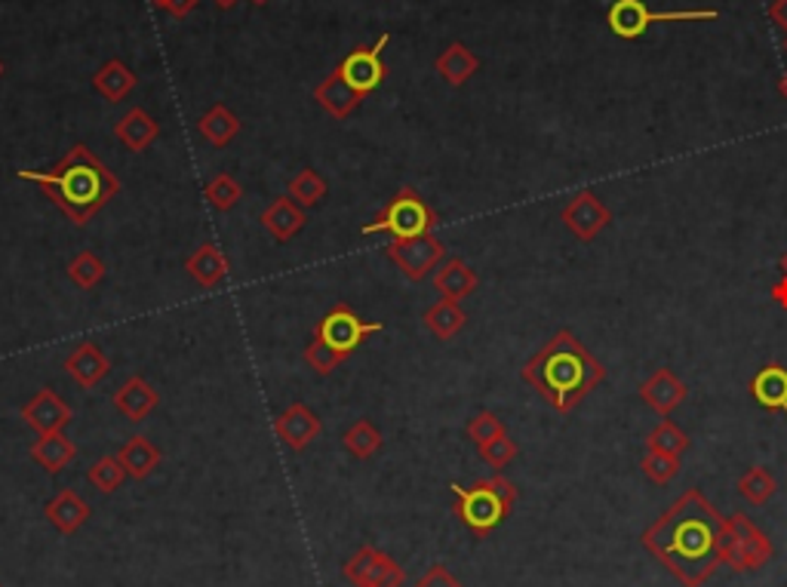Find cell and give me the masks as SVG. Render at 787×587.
Wrapping results in <instances>:
<instances>
[{
	"mask_svg": "<svg viewBox=\"0 0 787 587\" xmlns=\"http://www.w3.org/2000/svg\"><path fill=\"white\" fill-rule=\"evenodd\" d=\"M0 587H3V585H0Z\"/></svg>",
	"mask_w": 787,
	"mask_h": 587,
	"instance_id": "obj_52",
	"label": "cell"
},
{
	"mask_svg": "<svg viewBox=\"0 0 787 587\" xmlns=\"http://www.w3.org/2000/svg\"><path fill=\"white\" fill-rule=\"evenodd\" d=\"M391 34H382L372 47H357L351 49L339 65H336V75H339L355 93H360L363 99L370 93H375L387 78V65L382 63V49L387 47Z\"/></svg>",
	"mask_w": 787,
	"mask_h": 587,
	"instance_id": "obj_11",
	"label": "cell"
},
{
	"mask_svg": "<svg viewBox=\"0 0 787 587\" xmlns=\"http://www.w3.org/2000/svg\"><path fill=\"white\" fill-rule=\"evenodd\" d=\"M769 19L775 22V29H782L787 34V0H772Z\"/></svg>",
	"mask_w": 787,
	"mask_h": 587,
	"instance_id": "obj_45",
	"label": "cell"
},
{
	"mask_svg": "<svg viewBox=\"0 0 787 587\" xmlns=\"http://www.w3.org/2000/svg\"><path fill=\"white\" fill-rule=\"evenodd\" d=\"M385 256L397 264L403 278L409 283H421L431 278V271L447 259V247L440 237L434 234H418V237H403V240H391L385 247Z\"/></svg>",
	"mask_w": 787,
	"mask_h": 587,
	"instance_id": "obj_9",
	"label": "cell"
},
{
	"mask_svg": "<svg viewBox=\"0 0 787 587\" xmlns=\"http://www.w3.org/2000/svg\"><path fill=\"white\" fill-rule=\"evenodd\" d=\"M3 71H7V65H3V59H0V78H3Z\"/></svg>",
	"mask_w": 787,
	"mask_h": 587,
	"instance_id": "obj_50",
	"label": "cell"
},
{
	"mask_svg": "<svg viewBox=\"0 0 787 587\" xmlns=\"http://www.w3.org/2000/svg\"><path fill=\"white\" fill-rule=\"evenodd\" d=\"M213 3H216L218 10H232V7H234V3H237V0H213Z\"/></svg>",
	"mask_w": 787,
	"mask_h": 587,
	"instance_id": "obj_46",
	"label": "cell"
},
{
	"mask_svg": "<svg viewBox=\"0 0 787 587\" xmlns=\"http://www.w3.org/2000/svg\"><path fill=\"white\" fill-rule=\"evenodd\" d=\"M647 449L664 452V455H677L679 459V455L689 449V437H686V431H683L679 425H674L671 418H664V421H659V425L649 431Z\"/></svg>",
	"mask_w": 787,
	"mask_h": 587,
	"instance_id": "obj_36",
	"label": "cell"
},
{
	"mask_svg": "<svg viewBox=\"0 0 787 587\" xmlns=\"http://www.w3.org/2000/svg\"><path fill=\"white\" fill-rule=\"evenodd\" d=\"M252 3H256V7H265V3H271V0H252Z\"/></svg>",
	"mask_w": 787,
	"mask_h": 587,
	"instance_id": "obj_49",
	"label": "cell"
},
{
	"mask_svg": "<svg viewBox=\"0 0 787 587\" xmlns=\"http://www.w3.org/2000/svg\"><path fill=\"white\" fill-rule=\"evenodd\" d=\"M314 99H317V105H321L333 121H348V117L360 109V102H363V95L355 93L336 71L326 75V78L314 87Z\"/></svg>",
	"mask_w": 787,
	"mask_h": 587,
	"instance_id": "obj_24",
	"label": "cell"
},
{
	"mask_svg": "<svg viewBox=\"0 0 787 587\" xmlns=\"http://www.w3.org/2000/svg\"><path fill=\"white\" fill-rule=\"evenodd\" d=\"M421 320H425V329H428L431 336H437L440 341H449L462 332L464 324H468V314H464L459 302L440 298V302H434L431 308L421 314Z\"/></svg>",
	"mask_w": 787,
	"mask_h": 587,
	"instance_id": "obj_29",
	"label": "cell"
},
{
	"mask_svg": "<svg viewBox=\"0 0 787 587\" xmlns=\"http://www.w3.org/2000/svg\"><path fill=\"white\" fill-rule=\"evenodd\" d=\"M198 129H201V136L210 142L213 148H225V145H232V142L240 136L244 124H240V117H237L228 105L216 102L213 109L203 114Z\"/></svg>",
	"mask_w": 787,
	"mask_h": 587,
	"instance_id": "obj_30",
	"label": "cell"
},
{
	"mask_svg": "<svg viewBox=\"0 0 787 587\" xmlns=\"http://www.w3.org/2000/svg\"><path fill=\"white\" fill-rule=\"evenodd\" d=\"M375 332H385V324H370V320H363L360 314H357L351 305H333V308L326 311L324 317L317 320L314 326V339H321L324 345H329L333 351H339V354L351 357L363 345V341L375 336Z\"/></svg>",
	"mask_w": 787,
	"mask_h": 587,
	"instance_id": "obj_8",
	"label": "cell"
},
{
	"mask_svg": "<svg viewBox=\"0 0 787 587\" xmlns=\"http://www.w3.org/2000/svg\"><path fill=\"white\" fill-rule=\"evenodd\" d=\"M19 416L25 418V425L41 437V433L65 431V428L75 421V409H71V403L63 400L53 387H41L32 400L22 403Z\"/></svg>",
	"mask_w": 787,
	"mask_h": 587,
	"instance_id": "obj_12",
	"label": "cell"
},
{
	"mask_svg": "<svg viewBox=\"0 0 787 587\" xmlns=\"http://www.w3.org/2000/svg\"><path fill=\"white\" fill-rule=\"evenodd\" d=\"M382 431L372 425L370 418H357L355 425L348 431L341 433V447L348 449V455L357 459V462H370L372 455L382 449Z\"/></svg>",
	"mask_w": 787,
	"mask_h": 587,
	"instance_id": "obj_31",
	"label": "cell"
},
{
	"mask_svg": "<svg viewBox=\"0 0 787 587\" xmlns=\"http://www.w3.org/2000/svg\"><path fill=\"white\" fill-rule=\"evenodd\" d=\"M416 587H462V582L443 566V563H434L431 569L425 572L416 582Z\"/></svg>",
	"mask_w": 787,
	"mask_h": 587,
	"instance_id": "obj_42",
	"label": "cell"
},
{
	"mask_svg": "<svg viewBox=\"0 0 787 587\" xmlns=\"http://www.w3.org/2000/svg\"><path fill=\"white\" fill-rule=\"evenodd\" d=\"M778 93H782L787 99V75L782 80H778Z\"/></svg>",
	"mask_w": 787,
	"mask_h": 587,
	"instance_id": "obj_47",
	"label": "cell"
},
{
	"mask_svg": "<svg viewBox=\"0 0 787 587\" xmlns=\"http://www.w3.org/2000/svg\"><path fill=\"white\" fill-rule=\"evenodd\" d=\"M640 471H643L655 486H667L671 479H677L683 464H679L677 455H664V452L647 449V455H643V462H640Z\"/></svg>",
	"mask_w": 787,
	"mask_h": 587,
	"instance_id": "obj_38",
	"label": "cell"
},
{
	"mask_svg": "<svg viewBox=\"0 0 787 587\" xmlns=\"http://www.w3.org/2000/svg\"><path fill=\"white\" fill-rule=\"evenodd\" d=\"M739 493L747 505L763 508V505H769L772 495L778 493V483H775V477L766 467H747L739 477Z\"/></svg>",
	"mask_w": 787,
	"mask_h": 587,
	"instance_id": "obj_34",
	"label": "cell"
},
{
	"mask_svg": "<svg viewBox=\"0 0 787 587\" xmlns=\"http://www.w3.org/2000/svg\"><path fill=\"white\" fill-rule=\"evenodd\" d=\"M151 3H155V7H160V10H164V3H167V0H151Z\"/></svg>",
	"mask_w": 787,
	"mask_h": 587,
	"instance_id": "obj_48",
	"label": "cell"
},
{
	"mask_svg": "<svg viewBox=\"0 0 787 587\" xmlns=\"http://www.w3.org/2000/svg\"><path fill=\"white\" fill-rule=\"evenodd\" d=\"M185 271L201 290H216L218 283L228 278L232 264H228V256L216 244H201L185 259Z\"/></svg>",
	"mask_w": 787,
	"mask_h": 587,
	"instance_id": "obj_21",
	"label": "cell"
},
{
	"mask_svg": "<svg viewBox=\"0 0 787 587\" xmlns=\"http://www.w3.org/2000/svg\"><path fill=\"white\" fill-rule=\"evenodd\" d=\"M117 459L124 464L126 477L148 479L157 467H160V459H164V455H160V449H157L145 433H133L124 447L117 449Z\"/></svg>",
	"mask_w": 787,
	"mask_h": 587,
	"instance_id": "obj_26",
	"label": "cell"
},
{
	"mask_svg": "<svg viewBox=\"0 0 787 587\" xmlns=\"http://www.w3.org/2000/svg\"><path fill=\"white\" fill-rule=\"evenodd\" d=\"M90 513L93 508L83 501L78 495V489H59V493L49 498L47 505H44V517L49 520V526L59 532V535H75L80 526L90 520Z\"/></svg>",
	"mask_w": 787,
	"mask_h": 587,
	"instance_id": "obj_17",
	"label": "cell"
},
{
	"mask_svg": "<svg viewBox=\"0 0 787 587\" xmlns=\"http://www.w3.org/2000/svg\"><path fill=\"white\" fill-rule=\"evenodd\" d=\"M105 271H109V268H105V262L95 256L93 249H80L78 256L68 262V271H65V274H68V280H71L78 290H83V293H93L95 286L105 280Z\"/></svg>",
	"mask_w": 787,
	"mask_h": 587,
	"instance_id": "obj_33",
	"label": "cell"
},
{
	"mask_svg": "<svg viewBox=\"0 0 787 587\" xmlns=\"http://www.w3.org/2000/svg\"><path fill=\"white\" fill-rule=\"evenodd\" d=\"M778 268H782V280H778V283H772L769 295H772V302H775L778 308L787 311V252L782 256V264H778Z\"/></svg>",
	"mask_w": 787,
	"mask_h": 587,
	"instance_id": "obj_43",
	"label": "cell"
},
{
	"mask_svg": "<svg viewBox=\"0 0 787 587\" xmlns=\"http://www.w3.org/2000/svg\"><path fill=\"white\" fill-rule=\"evenodd\" d=\"M717 10H671V13H652L647 0H616L606 13L609 32L621 41H637L649 32L652 22H708L717 19Z\"/></svg>",
	"mask_w": 787,
	"mask_h": 587,
	"instance_id": "obj_7",
	"label": "cell"
},
{
	"mask_svg": "<svg viewBox=\"0 0 787 587\" xmlns=\"http://www.w3.org/2000/svg\"><path fill=\"white\" fill-rule=\"evenodd\" d=\"M305 363H308L311 370L317 372V375H329V372H336L348 360L345 354H339V351H333L329 345H324L321 339H311L308 345H305Z\"/></svg>",
	"mask_w": 787,
	"mask_h": 587,
	"instance_id": "obj_39",
	"label": "cell"
},
{
	"mask_svg": "<svg viewBox=\"0 0 787 587\" xmlns=\"http://www.w3.org/2000/svg\"><path fill=\"white\" fill-rule=\"evenodd\" d=\"M326 191H329V185H326V179L321 176L317 170H311V167H305V170H299L286 182V194L293 197L302 210H314V206H321L326 197Z\"/></svg>",
	"mask_w": 787,
	"mask_h": 587,
	"instance_id": "obj_32",
	"label": "cell"
},
{
	"mask_svg": "<svg viewBox=\"0 0 787 587\" xmlns=\"http://www.w3.org/2000/svg\"><path fill=\"white\" fill-rule=\"evenodd\" d=\"M452 495H456L452 510L462 520L464 529L471 535H477V539H486V535H493L495 529L508 520L520 493H517V486L508 477L495 474V477L477 479L471 486L452 483Z\"/></svg>",
	"mask_w": 787,
	"mask_h": 587,
	"instance_id": "obj_4",
	"label": "cell"
},
{
	"mask_svg": "<svg viewBox=\"0 0 787 587\" xmlns=\"http://www.w3.org/2000/svg\"><path fill=\"white\" fill-rule=\"evenodd\" d=\"M341 575L351 587H403L406 572L403 566L385 551H379L375 544H363L345 566Z\"/></svg>",
	"mask_w": 787,
	"mask_h": 587,
	"instance_id": "obj_10",
	"label": "cell"
},
{
	"mask_svg": "<svg viewBox=\"0 0 787 587\" xmlns=\"http://www.w3.org/2000/svg\"><path fill=\"white\" fill-rule=\"evenodd\" d=\"M720 510L710 505L701 489L683 493L659 520L640 535V544L662 563L683 587H705L720 563L723 539Z\"/></svg>",
	"mask_w": 787,
	"mask_h": 587,
	"instance_id": "obj_1",
	"label": "cell"
},
{
	"mask_svg": "<svg viewBox=\"0 0 787 587\" xmlns=\"http://www.w3.org/2000/svg\"><path fill=\"white\" fill-rule=\"evenodd\" d=\"M198 3H201V0H167L164 10H167L172 19H185L198 10Z\"/></svg>",
	"mask_w": 787,
	"mask_h": 587,
	"instance_id": "obj_44",
	"label": "cell"
},
{
	"mask_svg": "<svg viewBox=\"0 0 787 587\" xmlns=\"http://www.w3.org/2000/svg\"><path fill=\"white\" fill-rule=\"evenodd\" d=\"M480 452V459L483 462L490 464V467H495V471H502V467H508L517 455H520V447L510 440L508 433H502V437H495L493 443H483V447H477Z\"/></svg>",
	"mask_w": 787,
	"mask_h": 587,
	"instance_id": "obj_41",
	"label": "cell"
},
{
	"mask_svg": "<svg viewBox=\"0 0 787 587\" xmlns=\"http://www.w3.org/2000/svg\"><path fill=\"white\" fill-rule=\"evenodd\" d=\"M114 409L126 418V421H133V425H139L145 418L151 416L157 409V403H160V394H157L155 387L148 385V379L145 375H130L124 385L114 391Z\"/></svg>",
	"mask_w": 787,
	"mask_h": 587,
	"instance_id": "obj_16",
	"label": "cell"
},
{
	"mask_svg": "<svg viewBox=\"0 0 787 587\" xmlns=\"http://www.w3.org/2000/svg\"><path fill=\"white\" fill-rule=\"evenodd\" d=\"M464 433L471 437V443H477V447H483V443H493L495 437L508 433V428H505V421L495 416V413H490V409H483V413H477V416L468 421V428H464Z\"/></svg>",
	"mask_w": 787,
	"mask_h": 587,
	"instance_id": "obj_40",
	"label": "cell"
},
{
	"mask_svg": "<svg viewBox=\"0 0 787 587\" xmlns=\"http://www.w3.org/2000/svg\"><path fill=\"white\" fill-rule=\"evenodd\" d=\"M785 49H787V37H785Z\"/></svg>",
	"mask_w": 787,
	"mask_h": 587,
	"instance_id": "obj_51",
	"label": "cell"
},
{
	"mask_svg": "<svg viewBox=\"0 0 787 587\" xmlns=\"http://www.w3.org/2000/svg\"><path fill=\"white\" fill-rule=\"evenodd\" d=\"M87 479H90L102 495H111L124 486L126 471L117 455H102V459H95L93 467L87 471Z\"/></svg>",
	"mask_w": 787,
	"mask_h": 587,
	"instance_id": "obj_37",
	"label": "cell"
},
{
	"mask_svg": "<svg viewBox=\"0 0 787 587\" xmlns=\"http://www.w3.org/2000/svg\"><path fill=\"white\" fill-rule=\"evenodd\" d=\"M686 394H689V387L679 382L674 370H655L640 385V400L647 403L649 409H655L662 418L671 416L679 403L686 400Z\"/></svg>",
	"mask_w": 787,
	"mask_h": 587,
	"instance_id": "obj_18",
	"label": "cell"
},
{
	"mask_svg": "<svg viewBox=\"0 0 787 587\" xmlns=\"http://www.w3.org/2000/svg\"><path fill=\"white\" fill-rule=\"evenodd\" d=\"M65 372L71 375V382L83 391H93L105 382L111 372V360L95 341H80L71 354L65 357Z\"/></svg>",
	"mask_w": 787,
	"mask_h": 587,
	"instance_id": "obj_15",
	"label": "cell"
},
{
	"mask_svg": "<svg viewBox=\"0 0 787 587\" xmlns=\"http://www.w3.org/2000/svg\"><path fill=\"white\" fill-rule=\"evenodd\" d=\"M747 391H751V397H754L760 409L787 416V366H782V363L763 366V370L751 379Z\"/></svg>",
	"mask_w": 787,
	"mask_h": 587,
	"instance_id": "obj_19",
	"label": "cell"
},
{
	"mask_svg": "<svg viewBox=\"0 0 787 587\" xmlns=\"http://www.w3.org/2000/svg\"><path fill=\"white\" fill-rule=\"evenodd\" d=\"M520 379L560 416H570L587 394H594L606 379V366L587 351L570 329H560L529 357Z\"/></svg>",
	"mask_w": 787,
	"mask_h": 587,
	"instance_id": "obj_3",
	"label": "cell"
},
{
	"mask_svg": "<svg viewBox=\"0 0 787 587\" xmlns=\"http://www.w3.org/2000/svg\"><path fill=\"white\" fill-rule=\"evenodd\" d=\"M560 218H563V225H566L582 244H591L594 237H600V234L609 228L612 213H609V206H606L594 191H582V194H575V197L566 203V210L560 213Z\"/></svg>",
	"mask_w": 787,
	"mask_h": 587,
	"instance_id": "obj_13",
	"label": "cell"
},
{
	"mask_svg": "<svg viewBox=\"0 0 787 587\" xmlns=\"http://www.w3.org/2000/svg\"><path fill=\"white\" fill-rule=\"evenodd\" d=\"M203 197H206V203H210L213 210H218V213H228V210H234L237 203L244 201V188H240V182H237L234 176H228V172H218V176H213V179L206 182V188H203Z\"/></svg>",
	"mask_w": 787,
	"mask_h": 587,
	"instance_id": "obj_35",
	"label": "cell"
},
{
	"mask_svg": "<svg viewBox=\"0 0 787 587\" xmlns=\"http://www.w3.org/2000/svg\"><path fill=\"white\" fill-rule=\"evenodd\" d=\"M136 87H139V78H136V71L124 59H109L93 75V90L102 99H109V102H124Z\"/></svg>",
	"mask_w": 787,
	"mask_h": 587,
	"instance_id": "obj_27",
	"label": "cell"
},
{
	"mask_svg": "<svg viewBox=\"0 0 787 587\" xmlns=\"http://www.w3.org/2000/svg\"><path fill=\"white\" fill-rule=\"evenodd\" d=\"M775 556L772 539L751 523L747 513H732L723 520V539H720V563L732 572L763 569Z\"/></svg>",
	"mask_w": 787,
	"mask_h": 587,
	"instance_id": "obj_6",
	"label": "cell"
},
{
	"mask_svg": "<svg viewBox=\"0 0 787 587\" xmlns=\"http://www.w3.org/2000/svg\"><path fill=\"white\" fill-rule=\"evenodd\" d=\"M16 176L41 188L49 203L63 210V216L78 228H83L95 213H102L124 188L121 179L102 163V157L83 142H78L53 170H16Z\"/></svg>",
	"mask_w": 787,
	"mask_h": 587,
	"instance_id": "obj_2",
	"label": "cell"
},
{
	"mask_svg": "<svg viewBox=\"0 0 787 587\" xmlns=\"http://www.w3.org/2000/svg\"><path fill=\"white\" fill-rule=\"evenodd\" d=\"M480 278L477 271L471 264L459 259V256H449L440 264V271L434 274V290L443 295V298H452V302H462L468 295L477 293Z\"/></svg>",
	"mask_w": 787,
	"mask_h": 587,
	"instance_id": "obj_23",
	"label": "cell"
},
{
	"mask_svg": "<svg viewBox=\"0 0 787 587\" xmlns=\"http://www.w3.org/2000/svg\"><path fill=\"white\" fill-rule=\"evenodd\" d=\"M324 431V421L321 416L305 406V403H290L278 418H274V433H278L280 443L293 449V452H302L308 449L317 437Z\"/></svg>",
	"mask_w": 787,
	"mask_h": 587,
	"instance_id": "obj_14",
	"label": "cell"
},
{
	"mask_svg": "<svg viewBox=\"0 0 787 587\" xmlns=\"http://www.w3.org/2000/svg\"><path fill=\"white\" fill-rule=\"evenodd\" d=\"M434 71L447 80L449 87H464L480 71V59L464 47L462 41H456L434 59Z\"/></svg>",
	"mask_w": 787,
	"mask_h": 587,
	"instance_id": "obj_28",
	"label": "cell"
},
{
	"mask_svg": "<svg viewBox=\"0 0 787 587\" xmlns=\"http://www.w3.org/2000/svg\"><path fill=\"white\" fill-rule=\"evenodd\" d=\"M262 228L278 244H290L295 234L305 228V222H308V210H302L299 203L286 194V197H274V201L268 203V210L262 213Z\"/></svg>",
	"mask_w": 787,
	"mask_h": 587,
	"instance_id": "obj_20",
	"label": "cell"
},
{
	"mask_svg": "<svg viewBox=\"0 0 787 587\" xmlns=\"http://www.w3.org/2000/svg\"><path fill=\"white\" fill-rule=\"evenodd\" d=\"M114 136H117V142L124 145L126 151L142 155V151H148V148L157 142V136H160V124H157L155 117L142 109V105H136V109L126 111L124 117L114 124Z\"/></svg>",
	"mask_w": 787,
	"mask_h": 587,
	"instance_id": "obj_22",
	"label": "cell"
},
{
	"mask_svg": "<svg viewBox=\"0 0 787 587\" xmlns=\"http://www.w3.org/2000/svg\"><path fill=\"white\" fill-rule=\"evenodd\" d=\"M437 222H440V216L425 203V197L418 194L416 188L406 185L375 213L370 225L360 228V234L363 237H370V234H394V240H403V237L431 234Z\"/></svg>",
	"mask_w": 787,
	"mask_h": 587,
	"instance_id": "obj_5",
	"label": "cell"
},
{
	"mask_svg": "<svg viewBox=\"0 0 787 587\" xmlns=\"http://www.w3.org/2000/svg\"><path fill=\"white\" fill-rule=\"evenodd\" d=\"M29 455H32V462L37 464V467H44L47 474H59V471H65L68 464L78 459V443L68 440L65 431L41 433L32 443V449H29Z\"/></svg>",
	"mask_w": 787,
	"mask_h": 587,
	"instance_id": "obj_25",
	"label": "cell"
}]
</instances>
